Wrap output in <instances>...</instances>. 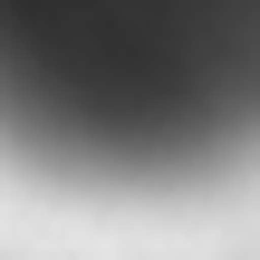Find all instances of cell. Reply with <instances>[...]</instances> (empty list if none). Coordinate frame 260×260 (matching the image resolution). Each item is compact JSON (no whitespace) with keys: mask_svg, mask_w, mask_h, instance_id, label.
I'll list each match as a JSON object with an SVG mask.
<instances>
[{"mask_svg":"<svg viewBox=\"0 0 260 260\" xmlns=\"http://www.w3.org/2000/svg\"><path fill=\"white\" fill-rule=\"evenodd\" d=\"M10 19H29V29H48L58 19V48L68 39H145V29H164V39H193L203 29V48H222V39H260V0H0V29Z\"/></svg>","mask_w":260,"mask_h":260,"instance_id":"cell-1","label":"cell"}]
</instances>
